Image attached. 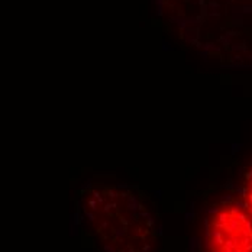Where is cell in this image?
Listing matches in <instances>:
<instances>
[{
    "mask_svg": "<svg viewBox=\"0 0 252 252\" xmlns=\"http://www.w3.org/2000/svg\"><path fill=\"white\" fill-rule=\"evenodd\" d=\"M83 219L107 252H149L155 228L142 201L130 190L97 186L81 196Z\"/></svg>",
    "mask_w": 252,
    "mask_h": 252,
    "instance_id": "6da1fadb",
    "label": "cell"
},
{
    "mask_svg": "<svg viewBox=\"0 0 252 252\" xmlns=\"http://www.w3.org/2000/svg\"><path fill=\"white\" fill-rule=\"evenodd\" d=\"M206 252H252V216L245 207L225 203L206 223Z\"/></svg>",
    "mask_w": 252,
    "mask_h": 252,
    "instance_id": "7a4b0ae2",
    "label": "cell"
},
{
    "mask_svg": "<svg viewBox=\"0 0 252 252\" xmlns=\"http://www.w3.org/2000/svg\"><path fill=\"white\" fill-rule=\"evenodd\" d=\"M243 203H245V209L252 216V170L248 172L243 184Z\"/></svg>",
    "mask_w": 252,
    "mask_h": 252,
    "instance_id": "3957f363",
    "label": "cell"
}]
</instances>
